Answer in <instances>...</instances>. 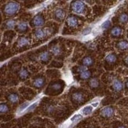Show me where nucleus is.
<instances>
[{
	"label": "nucleus",
	"mask_w": 128,
	"mask_h": 128,
	"mask_svg": "<svg viewBox=\"0 0 128 128\" xmlns=\"http://www.w3.org/2000/svg\"><path fill=\"white\" fill-rule=\"evenodd\" d=\"M19 9H20V6L18 2H8L4 7V12L8 15H13V14H16Z\"/></svg>",
	"instance_id": "nucleus-1"
},
{
	"label": "nucleus",
	"mask_w": 128,
	"mask_h": 128,
	"mask_svg": "<svg viewBox=\"0 0 128 128\" xmlns=\"http://www.w3.org/2000/svg\"><path fill=\"white\" fill-rule=\"evenodd\" d=\"M72 9L78 14H82L86 10V6L82 1H74L72 3Z\"/></svg>",
	"instance_id": "nucleus-2"
},
{
	"label": "nucleus",
	"mask_w": 128,
	"mask_h": 128,
	"mask_svg": "<svg viewBox=\"0 0 128 128\" xmlns=\"http://www.w3.org/2000/svg\"><path fill=\"white\" fill-rule=\"evenodd\" d=\"M33 26L36 27H41L44 24V18L41 15H37L32 20Z\"/></svg>",
	"instance_id": "nucleus-3"
},
{
	"label": "nucleus",
	"mask_w": 128,
	"mask_h": 128,
	"mask_svg": "<svg viewBox=\"0 0 128 128\" xmlns=\"http://www.w3.org/2000/svg\"><path fill=\"white\" fill-rule=\"evenodd\" d=\"M113 113H114V110L112 107H105L101 110V115L106 118L112 117L113 116Z\"/></svg>",
	"instance_id": "nucleus-4"
},
{
	"label": "nucleus",
	"mask_w": 128,
	"mask_h": 128,
	"mask_svg": "<svg viewBox=\"0 0 128 128\" xmlns=\"http://www.w3.org/2000/svg\"><path fill=\"white\" fill-rule=\"evenodd\" d=\"M112 88L113 90L116 92H120L124 88V86H122V83L121 81L118 80V79H115L112 82Z\"/></svg>",
	"instance_id": "nucleus-5"
},
{
	"label": "nucleus",
	"mask_w": 128,
	"mask_h": 128,
	"mask_svg": "<svg viewBox=\"0 0 128 128\" xmlns=\"http://www.w3.org/2000/svg\"><path fill=\"white\" fill-rule=\"evenodd\" d=\"M72 98H73V100L76 101V102H82L83 100H84V96H83L82 95V93L81 92H74V94L72 95Z\"/></svg>",
	"instance_id": "nucleus-6"
},
{
	"label": "nucleus",
	"mask_w": 128,
	"mask_h": 128,
	"mask_svg": "<svg viewBox=\"0 0 128 128\" xmlns=\"http://www.w3.org/2000/svg\"><path fill=\"white\" fill-rule=\"evenodd\" d=\"M44 82H45V80L43 78H36L33 82V86L36 87V88H40L44 85Z\"/></svg>",
	"instance_id": "nucleus-7"
},
{
	"label": "nucleus",
	"mask_w": 128,
	"mask_h": 128,
	"mask_svg": "<svg viewBox=\"0 0 128 128\" xmlns=\"http://www.w3.org/2000/svg\"><path fill=\"white\" fill-rule=\"evenodd\" d=\"M67 24H68V26H70V27H75L78 24V19H77V18L74 17V16L69 17L67 18Z\"/></svg>",
	"instance_id": "nucleus-8"
},
{
	"label": "nucleus",
	"mask_w": 128,
	"mask_h": 128,
	"mask_svg": "<svg viewBox=\"0 0 128 128\" xmlns=\"http://www.w3.org/2000/svg\"><path fill=\"white\" fill-rule=\"evenodd\" d=\"M17 28L19 32H26V29L28 28V24L24 22H21L18 24Z\"/></svg>",
	"instance_id": "nucleus-9"
},
{
	"label": "nucleus",
	"mask_w": 128,
	"mask_h": 128,
	"mask_svg": "<svg viewBox=\"0 0 128 128\" xmlns=\"http://www.w3.org/2000/svg\"><path fill=\"white\" fill-rule=\"evenodd\" d=\"M121 33H122V28L119 26H115L111 31V34L113 36H119L121 35Z\"/></svg>",
	"instance_id": "nucleus-10"
},
{
	"label": "nucleus",
	"mask_w": 128,
	"mask_h": 128,
	"mask_svg": "<svg viewBox=\"0 0 128 128\" xmlns=\"http://www.w3.org/2000/svg\"><path fill=\"white\" fill-rule=\"evenodd\" d=\"M105 60L107 61V62L108 63H114L116 62L117 60V57L115 55V54H109V55H108L105 58Z\"/></svg>",
	"instance_id": "nucleus-11"
},
{
	"label": "nucleus",
	"mask_w": 128,
	"mask_h": 128,
	"mask_svg": "<svg viewBox=\"0 0 128 128\" xmlns=\"http://www.w3.org/2000/svg\"><path fill=\"white\" fill-rule=\"evenodd\" d=\"M55 15L58 19L62 20V19L64 18V17H65V12H64V10L62 9H57L55 11Z\"/></svg>",
	"instance_id": "nucleus-12"
},
{
	"label": "nucleus",
	"mask_w": 128,
	"mask_h": 128,
	"mask_svg": "<svg viewBox=\"0 0 128 128\" xmlns=\"http://www.w3.org/2000/svg\"><path fill=\"white\" fill-rule=\"evenodd\" d=\"M29 44V40L26 37H21L18 41V47H24L28 45Z\"/></svg>",
	"instance_id": "nucleus-13"
},
{
	"label": "nucleus",
	"mask_w": 128,
	"mask_h": 128,
	"mask_svg": "<svg viewBox=\"0 0 128 128\" xmlns=\"http://www.w3.org/2000/svg\"><path fill=\"white\" fill-rule=\"evenodd\" d=\"M40 61H43V62H47L49 58H50V53L48 52H42L40 55V57H39Z\"/></svg>",
	"instance_id": "nucleus-14"
},
{
	"label": "nucleus",
	"mask_w": 128,
	"mask_h": 128,
	"mask_svg": "<svg viewBox=\"0 0 128 128\" xmlns=\"http://www.w3.org/2000/svg\"><path fill=\"white\" fill-rule=\"evenodd\" d=\"M35 36L38 39H43V38L45 37L46 34H45L44 30H42L41 28H38L35 31Z\"/></svg>",
	"instance_id": "nucleus-15"
},
{
	"label": "nucleus",
	"mask_w": 128,
	"mask_h": 128,
	"mask_svg": "<svg viewBox=\"0 0 128 128\" xmlns=\"http://www.w3.org/2000/svg\"><path fill=\"white\" fill-rule=\"evenodd\" d=\"M117 48H120V50H126V49L128 48V41L126 40L120 41L117 44Z\"/></svg>",
	"instance_id": "nucleus-16"
},
{
	"label": "nucleus",
	"mask_w": 128,
	"mask_h": 128,
	"mask_svg": "<svg viewBox=\"0 0 128 128\" xmlns=\"http://www.w3.org/2000/svg\"><path fill=\"white\" fill-rule=\"evenodd\" d=\"M8 100H10V102L13 103V104H15V103H18L19 100V97L17 94L15 93H12V94L9 95L8 96Z\"/></svg>",
	"instance_id": "nucleus-17"
},
{
	"label": "nucleus",
	"mask_w": 128,
	"mask_h": 128,
	"mask_svg": "<svg viewBox=\"0 0 128 128\" xmlns=\"http://www.w3.org/2000/svg\"><path fill=\"white\" fill-rule=\"evenodd\" d=\"M83 62V65L86 66H91L92 62H93V60H92V58L90 56H87L86 58H84V60H83L82 61Z\"/></svg>",
	"instance_id": "nucleus-18"
},
{
	"label": "nucleus",
	"mask_w": 128,
	"mask_h": 128,
	"mask_svg": "<svg viewBox=\"0 0 128 128\" xmlns=\"http://www.w3.org/2000/svg\"><path fill=\"white\" fill-rule=\"evenodd\" d=\"M90 86L91 88H97L98 86H99V81L97 80V78H91L90 81Z\"/></svg>",
	"instance_id": "nucleus-19"
},
{
	"label": "nucleus",
	"mask_w": 128,
	"mask_h": 128,
	"mask_svg": "<svg viewBox=\"0 0 128 128\" xmlns=\"http://www.w3.org/2000/svg\"><path fill=\"white\" fill-rule=\"evenodd\" d=\"M90 76H91V72L90 70H86L84 72L81 73V74H80V78L82 79H84V80L88 79V78H90Z\"/></svg>",
	"instance_id": "nucleus-20"
},
{
	"label": "nucleus",
	"mask_w": 128,
	"mask_h": 128,
	"mask_svg": "<svg viewBox=\"0 0 128 128\" xmlns=\"http://www.w3.org/2000/svg\"><path fill=\"white\" fill-rule=\"evenodd\" d=\"M16 26V22L14 20H12V19H10V20H8L6 22V27L9 29H12L14 28V27H15Z\"/></svg>",
	"instance_id": "nucleus-21"
},
{
	"label": "nucleus",
	"mask_w": 128,
	"mask_h": 128,
	"mask_svg": "<svg viewBox=\"0 0 128 128\" xmlns=\"http://www.w3.org/2000/svg\"><path fill=\"white\" fill-rule=\"evenodd\" d=\"M82 112L83 114L86 115V116L90 115L92 112V106H86L83 108V109L82 110Z\"/></svg>",
	"instance_id": "nucleus-22"
},
{
	"label": "nucleus",
	"mask_w": 128,
	"mask_h": 128,
	"mask_svg": "<svg viewBox=\"0 0 128 128\" xmlns=\"http://www.w3.org/2000/svg\"><path fill=\"white\" fill-rule=\"evenodd\" d=\"M28 76V71L26 70V69H22L19 72V77H20L22 79H26Z\"/></svg>",
	"instance_id": "nucleus-23"
},
{
	"label": "nucleus",
	"mask_w": 128,
	"mask_h": 128,
	"mask_svg": "<svg viewBox=\"0 0 128 128\" xmlns=\"http://www.w3.org/2000/svg\"><path fill=\"white\" fill-rule=\"evenodd\" d=\"M52 52L54 54V55L58 56V55H60V54H61V48L58 45H56V46H54L52 48Z\"/></svg>",
	"instance_id": "nucleus-24"
},
{
	"label": "nucleus",
	"mask_w": 128,
	"mask_h": 128,
	"mask_svg": "<svg viewBox=\"0 0 128 128\" xmlns=\"http://www.w3.org/2000/svg\"><path fill=\"white\" fill-rule=\"evenodd\" d=\"M119 21L121 22V23H126L128 22V15L124 13V14H122L120 16L119 18Z\"/></svg>",
	"instance_id": "nucleus-25"
},
{
	"label": "nucleus",
	"mask_w": 128,
	"mask_h": 128,
	"mask_svg": "<svg viewBox=\"0 0 128 128\" xmlns=\"http://www.w3.org/2000/svg\"><path fill=\"white\" fill-rule=\"evenodd\" d=\"M8 110H9L8 106L6 104H1V105H0V112H1V114L7 112Z\"/></svg>",
	"instance_id": "nucleus-26"
},
{
	"label": "nucleus",
	"mask_w": 128,
	"mask_h": 128,
	"mask_svg": "<svg viewBox=\"0 0 128 128\" xmlns=\"http://www.w3.org/2000/svg\"><path fill=\"white\" fill-rule=\"evenodd\" d=\"M82 118V115H80V114H77V115H74V116L71 119H70V120H71V122H75V121H78V120H81Z\"/></svg>",
	"instance_id": "nucleus-27"
},
{
	"label": "nucleus",
	"mask_w": 128,
	"mask_h": 128,
	"mask_svg": "<svg viewBox=\"0 0 128 128\" xmlns=\"http://www.w3.org/2000/svg\"><path fill=\"white\" fill-rule=\"evenodd\" d=\"M110 26H111V22L110 21H106V22H104V23L102 24L101 27H102V28H104V29H108V28L110 27Z\"/></svg>",
	"instance_id": "nucleus-28"
},
{
	"label": "nucleus",
	"mask_w": 128,
	"mask_h": 128,
	"mask_svg": "<svg viewBox=\"0 0 128 128\" xmlns=\"http://www.w3.org/2000/svg\"><path fill=\"white\" fill-rule=\"evenodd\" d=\"M61 87H62V86H61L60 83H55V84H53L52 86V88L54 90H60L61 88Z\"/></svg>",
	"instance_id": "nucleus-29"
},
{
	"label": "nucleus",
	"mask_w": 128,
	"mask_h": 128,
	"mask_svg": "<svg viewBox=\"0 0 128 128\" xmlns=\"http://www.w3.org/2000/svg\"><path fill=\"white\" fill-rule=\"evenodd\" d=\"M28 104H29V103H28V102H26V103H24L23 104H22V105H21L20 108H19V111L22 112V111L24 110V109H26V108L28 106Z\"/></svg>",
	"instance_id": "nucleus-30"
},
{
	"label": "nucleus",
	"mask_w": 128,
	"mask_h": 128,
	"mask_svg": "<svg viewBox=\"0 0 128 128\" xmlns=\"http://www.w3.org/2000/svg\"><path fill=\"white\" fill-rule=\"evenodd\" d=\"M91 32V28L90 27H88V28H86L84 29V31L82 32V34L83 35H88V33H90Z\"/></svg>",
	"instance_id": "nucleus-31"
},
{
	"label": "nucleus",
	"mask_w": 128,
	"mask_h": 128,
	"mask_svg": "<svg viewBox=\"0 0 128 128\" xmlns=\"http://www.w3.org/2000/svg\"><path fill=\"white\" fill-rule=\"evenodd\" d=\"M86 70H88V68L87 66H80V67H78V71H79L80 73H82V72H84Z\"/></svg>",
	"instance_id": "nucleus-32"
},
{
	"label": "nucleus",
	"mask_w": 128,
	"mask_h": 128,
	"mask_svg": "<svg viewBox=\"0 0 128 128\" xmlns=\"http://www.w3.org/2000/svg\"><path fill=\"white\" fill-rule=\"evenodd\" d=\"M36 105H37V103H34V104H32V105H30V107H29L28 108V112H31V111H32L34 108H35L36 107Z\"/></svg>",
	"instance_id": "nucleus-33"
},
{
	"label": "nucleus",
	"mask_w": 128,
	"mask_h": 128,
	"mask_svg": "<svg viewBox=\"0 0 128 128\" xmlns=\"http://www.w3.org/2000/svg\"><path fill=\"white\" fill-rule=\"evenodd\" d=\"M124 62H125V63L126 64V65H128V56L125 58V60H124Z\"/></svg>",
	"instance_id": "nucleus-34"
},
{
	"label": "nucleus",
	"mask_w": 128,
	"mask_h": 128,
	"mask_svg": "<svg viewBox=\"0 0 128 128\" xmlns=\"http://www.w3.org/2000/svg\"><path fill=\"white\" fill-rule=\"evenodd\" d=\"M92 107H96L98 105V103L97 102L96 103H94V104H92Z\"/></svg>",
	"instance_id": "nucleus-35"
},
{
	"label": "nucleus",
	"mask_w": 128,
	"mask_h": 128,
	"mask_svg": "<svg viewBox=\"0 0 128 128\" xmlns=\"http://www.w3.org/2000/svg\"><path fill=\"white\" fill-rule=\"evenodd\" d=\"M118 128H126L125 126H119Z\"/></svg>",
	"instance_id": "nucleus-36"
},
{
	"label": "nucleus",
	"mask_w": 128,
	"mask_h": 128,
	"mask_svg": "<svg viewBox=\"0 0 128 128\" xmlns=\"http://www.w3.org/2000/svg\"><path fill=\"white\" fill-rule=\"evenodd\" d=\"M126 88H128V81L126 82Z\"/></svg>",
	"instance_id": "nucleus-37"
}]
</instances>
